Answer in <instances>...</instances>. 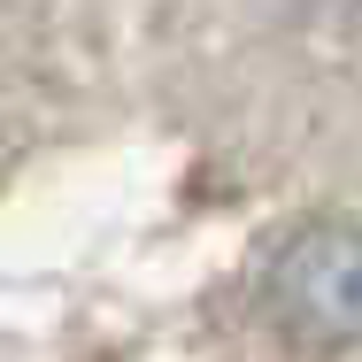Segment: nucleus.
<instances>
[{"instance_id": "f257e3e1", "label": "nucleus", "mask_w": 362, "mask_h": 362, "mask_svg": "<svg viewBox=\"0 0 362 362\" xmlns=\"http://www.w3.org/2000/svg\"><path fill=\"white\" fill-rule=\"evenodd\" d=\"M262 316L293 347H355L362 339V216L308 209L262 255Z\"/></svg>"}]
</instances>
